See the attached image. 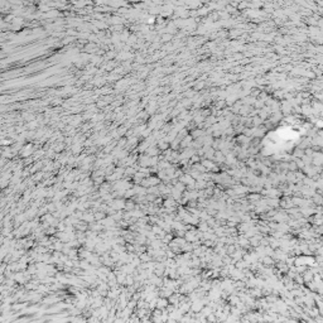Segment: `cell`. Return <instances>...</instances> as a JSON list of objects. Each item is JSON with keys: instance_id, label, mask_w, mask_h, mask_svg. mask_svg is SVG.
<instances>
[{"instance_id": "obj_3", "label": "cell", "mask_w": 323, "mask_h": 323, "mask_svg": "<svg viewBox=\"0 0 323 323\" xmlns=\"http://www.w3.org/2000/svg\"><path fill=\"white\" fill-rule=\"evenodd\" d=\"M262 261L265 262V264L266 265H270L271 262H273V259L271 258H269V256H264V259H262Z\"/></svg>"}, {"instance_id": "obj_2", "label": "cell", "mask_w": 323, "mask_h": 323, "mask_svg": "<svg viewBox=\"0 0 323 323\" xmlns=\"http://www.w3.org/2000/svg\"><path fill=\"white\" fill-rule=\"evenodd\" d=\"M240 302H241V299H240L239 295H231L230 297V306L231 307H236Z\"/></svg>"}, {"instance_id": "obj_1", "label": "cell", "mask_w": 323, "mask_h": 323, "mask_svg": "<svg viewBox=\"0 0 323 323\" xmlns=\"http://www.w3.org/2000/svg\"><path fill=\"white\" fill-rule=\"evenodd\" d=\"M168 304H169V303H168V299H167V298H158V299H157V306H155V308H157V309H160V311H163V309L167 308Z\"/></svg>"}]
</instances>
